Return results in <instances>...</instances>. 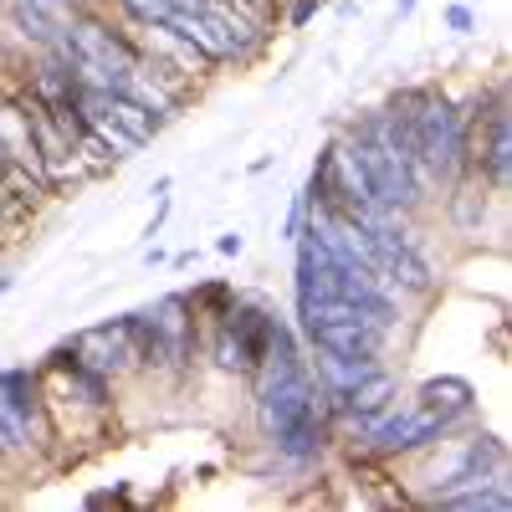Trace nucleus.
Listing matches in <instances>:
<instances>
[{"mask_svg": "<svg viewBox=\"0 0 512 512\" xmlns=\"http://www.w3.org/2000/svg\"><path fill=\"white\" fill-rule=\"evenodd\" d=\"M405 123L415 134V149L431 169V180H456L466 169V139H461V113L441 93H415L405 98Z\"/></svg>", "mask_w": 512, "mask_h": 512, "instance_id": "1", "label": "nucleus"}, {"mask_svg": "<svg viewBox=\"0 0 512 512\" xmlns=\"http://www.w3.org/2000/svg\"><path fill=\"white\" fill-rule=\"evenodd\" d=\"M67 52H72V62L98 67V72L113 82V93H123L128 72L139 67V52L128 47L123 36H113L108 26H98V21H77V26H72V36H67Z\"/></svg>", "mask_w": 512, "mask_h": 512, "instance_id": "2", "label": "nucleus"}, {"mask_svg": "<svg viewBox=\"0 0 512 512\" xmlns=\"http://www.w3.org/2000/svg\"><path fill=\"white\" fill-rule=\"evenodd\" d=\"M354 149H359V159H364V169H369V185H374V200H379V205L405 210V205L420 200V185L410 180V169L400 164V154L384 144L374 128H364V134L354 139Z\"/></svg>", "mask_w": 512, "mask_h": 512, "instance_id": "3", "label": "nucleus"}, {"mask_svg": "<svg viewBox=\"0 0 512 512\" xmlns=\"http://www.w3.org/2000/svg\"><path fill=\"white\" fill-rule=\"evenodd\" d=\"M128 359H139L134 338H128V323H118V328L103 323V328H88L72 338V364L93 369V374H118V369H128Z\"/></svg>", "mask_w": 512, "mask_h": 512, "instance_id": "4", "label": "nucleus"}, {"mask_svg": "<svg viewBox=\"0 0 512 512\" xmlns=\"http://www.w3.org/2000/svg\"><path fill=\"white\" fill-rule=\"evenodd\" d=\"M441 431H446V415H436L431 405H415V410L400 415V420L374 425V446H379V451H415V446H425V441H436Z\"/></svg>", "mask_w": 512, "mask_h": 512, "instance_id": "5", "label": "nucleus"}, {"mask_svg": "<svg viewBox=\"0 0 512 512\" xmlns=\"http://www.w3.org/2000/svg\"><path fill=\"white\" fill-rule=\"evenodd\" d=\"M308 333H313L318 349H333V354H379V344H384L390 328H379L369 318H349V323H318Z\"/></svg>", "mask_w": 512, "mask_h": 512, "instance_id": "6", "label": "nucleus"}, {"mask_svg": "<svg viewBox=\"0 0 512 512\" xmlns=\"http://www.w3.org/2000/svg\"><path fill=\"white\" fill-rule=\"evenodd\" d=\"M323 359H318V369H323V379L333 384L338 395L344 390H354V384L364 379V374H374L379 364H374V354H333V349H318Z\"/></svg>", "mask_w": 512, "mask_h": 512, "instance_id": "7", "label": "nucleus"}, {"mask_svg": "<svg viewBox=\"0 0 512 512\" xmlns=\"http://www.w3.org/2000/svg\"><path fill=\"white\" fill-rule=\"evenodd\" d=\"M390 395H395V379L384 374V369H374V374H364L354 390H344V405L354 410V415H379L384 405H390Z\"/></svg>", "mask_w": 512, "mask_h": 512, "instance_id": "8", "label": "nucleus"}, {"mask_svg": "<svg viewBox=\"0 0 512 512\" xmlns=\"http://www.w3.org/2000/svg\"><path fill=\"white\" fill-rule=\"evenodd\" d=\"M441 502L446 507H456V512H507V487L502 482H492V477H482V482H472V492H441Z\"/></svg>", "mask_w": 512, "mask_h": 512, "instance_id": "9", "label": "nucleus"}, {"mask_svg": "<svg viewBox=\"0 0 512 512\" xmlns=\"http://www.w3.org/2000/svg\"><path fill=\"white\" fill-rule=\"evenodd\" d=\"M0 405L16 410L26 425H36L41 405H36V384H31V374H26V369H6V374H0Z\"/></svg>", "mask_w": 512, "mask_h": 512, "instance_id": "10", "label": "nucleus"}, {"mask_svg": "<svg viewBox=\"0 0 512 512\" xmlns=\"http://www.w3.org/2000/svg\"><path fill=\"white\" fill-rule=\"evenodd\" d=\"M425 405H431L436 415H461L466 405H472V390H466L461 379H441V384H425Z\"/></svg>", "mask_w": 512, "mask_h": 512, "instance_id": "11", "label": "nucleus"}, {"mask_svg": "<svg viewBox=\"0 0 512 512\" xmlns=\"http://www.w3.org/2000/svg\"><path fill=\"white\" fill-rule=\"evenodd\" d=\"M31 451V425L0 405V456H26Z\"/></svg>", "mask_w": 512, "mask_h": 512, "instance_id": "12", "label": "nucleus"}, {"mask_svg": "<svg viewBox=\"0 0 512 512\" xmlns=\"http://www.w3.org/2000/svg\"><path fill=\"white\" fill-rule=\"evenodd\" d=\"M216 359H221V369H251V354L231 328H221V338H216Z\"/></svg>", "mask_w": 512, "mask_h": 512, "instance_id": "13", "label": "nucleus"}, {"mask_svg": "<svg viewBox=\"0 0 512 512\" xmlns=\"http://www.w3.org/2000/svg\"><path fill=\"white\" fill-rule=\"evenodd\" d=\"M16 26H26V36H41V41H52V47H57V31L47 26V16H41L36 11V0H21V6H16Z\"/></svg>", "mask_w": 512, "mask_h": 512, "instance_id": "14", "label": "nucleus"}, {"mask_svg": "<svg viewBox=\"0 0 512 512\" xmlns=\"http://www.w3.org/2000/svg\"><path fill=\"white\" fill-rule=\"evenodd\" d=\"M128 11H134V21H164L169 16V0H123Z\"/></svg>", "mask_w": 512, "mask_h": 512, "instance_id": "15", "label": "nucleus"}, {"mask_svg": "<svg viewBox=\"0 0 512 512\" xmlns=\"http://www.w3.org/2000/svg\"><path fill=\"white\" fill-rule=\"evenodd\" d=\"M446 21H451V31H472V11H466V6H451Z\"/></svg>", "mask_w": 512, "mask_h": 512, "instance_id": "16", "label": "nucleus"}, {"mask_svg": "<svg viewBox=\"0 0 512 512\" xmlns=\"http://www.w3.org/2000/svg\"><path fill=\"white\" fill-rule=\"evenodd\" d=\"M36 6H82V0H36Z\"/></svg>", "mask_w": 512, "mask_h": 512, "instance_id": "17", "label": "nucleus"}, {"mask_svg": "<svg viewBox=\"0 0 512 512\" xmlns=\"http://www.w3.org/2000/svg\"><path fill=\"white\" fill-rule=\"evenodd\" d=\"M395 11H400V16H410V11H415V0H395Z\"/></svg>", "mask_w": 512, "mask_h": 512, "instance_id": "18", "label": "nucleus"}]
</instances>
